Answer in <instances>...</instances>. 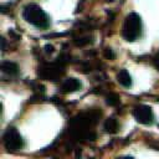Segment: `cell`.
Wrapping results in <instances>:
<instances>
[{"mask_svg":"<svg viewBox=\"0 0 159 159\" xmlns=\"http://www.w3.org/2000/svg\"><path fill=\"white\" fill-rule=\"evenodd\" d=\"M107 1H111V2H112V1H114V0H107Z\"/></svg>","mask_w":159,"mask_h":159,"instance_id":"15","label":"cell"},{"mask_svg":"<svg viewBox=\"0 0 159 159\" xmlns=\"http://www.w3.org/2000/svg\"><path fill=\"white\" fill-rule=\"evenodd\" d=\"M43 50H45V52H46L47 55H50V53H53L55 47H53L51 43H46V45L43 46Z\"/></svg>","mask_w":159,"mask_h":159,"instance_id":"12","label":"cell"},{"mask_svg":"<svg viewBox=\"0 0 159 159\" xmlns=\"http://www.w3.org/2000/svg\"><path fill=\"white\" fill-rule=\"evenodd\" d=\"M22 17L31 24L32 26L41 29V30H46L50 27V17L47 16V14L37 5L34 2L27 4L24 10H22Z\"/></svg>","mask_w":159,"mask_h":159,"instance_id":"1","label":"cell"},{"mask_svg":"<svg viewBox=\"0 0 159 159\" xmlns=\"http://www.w3.org/2000/svg\"><path fill=\"white\" fill-rule=\"evenodd\" d=\"M143 34V22L140 16L137 12H129L125 19L122 27V36L125 41L133 42L138 40Z\"/></svg>","mask_w":159,"mask_h":159,"instance_id":"2","label":"cell"},{"mask_svg":"<svg viewBox=\"0 0 159 159\" xmlns=\"http://www.w3.org/2000/svg\"><path fill=\"white\" fill-rule=\"evenodd\" d=\"M1 42H2V52L5 51V46H6V42H5V39H1Z\"/></svg>","mask_w":159,"mask_h":159,"instance_id":"14","label":"cell"},{"mask_svg":"<svg viewBox=\"0 0 159 159\" xmlns=\"http://www.w3.org/2000/svg\"><path fill=\"white\" fill-rule=\"evenodd\" d=\"M133 116L135 118V120L140 124L144 125H149L154 123V113L153 109L149 106L145 104H137L133 109Z\"/></svg>","mask_w":159,"mask_h":159,"instance_id":"4","label":"cell"},{"mask_svg":"<svg viewBox=\"0 0 159 159\" xmlns=\"http://www.w3.org/2000/svg\"><path fill=\"white\" fill-rule=\"evenodd\" d=\"M103 128H104V130H106L107 133L114 134V133H117L118 129H119V123H118V120H117L116 118L109 117V118H107V119L104 120Z\"/></svg>","mask_w":159,"mask_h":159,"instance_id":"8","label":"cell"},{"mask_svg":"<svg viewBox=\"0 0 159 159\" xmlns=\"http://www.w3.org/2000/svg\"><path fill=\"white\" fill-rule=\"evenodd\" d=\"M92 42V36L87 35V36H80L77 39H75V43L77 46H84L87 43H91Z\"/></svg>","mask_w":159,"mask_h":159,"instance_id":"10","label":"cell"},{"mask_svg":"<svg viewBox=\"0 0 159 159\" xmlns=\"http://www.w3.org/2000/svg\"><path fill=\"white\" fill-rule=\"evenodd\" d=\"M1 71L6 75H9L10 77H14V76H17L19 75V66L17 63L12 62V61H2L1 62Z\"/></svg>","mask_w":159,"mask_h":159,"instance_id":"6","label":"cell"},{"mask_svg":"<svg viewBox=\"0 0 159 159\" xmlns=\"http://www.w3.org/2000/svg\"><path fill=\"white\" fill-rule=\"evenodd\" d=\"M4 145L10 152L21 150L25 147V140L15 127H9L2 135Z\"/></svg>","mask_w":159,"mask_h":159,"instance_id":"3","label":"cell"},{"mask_svg":"<svg viewBox=\"0 0 159 159\" xmlns=\"http://www.w3.org/2000/svg\"><path fill=\"white\" fill-rule=\"evenodd\" d=\"M103 55H104V57H106L107 60H114V58H116V53L113 52V50H112L111 47H106Z\"/></svg>","mask_w":159,"mask_h":159,"instance_id":"11","label":"cell"},{"mask_svg":"<svg viewBox=\"0 0 159 159\" xmlns=\"http://www.w3.org/2000/svg\"><path fill=\"white\" fill-rule=\"evenodd\" d=\"M106 102H107V104H109V106H117V104L120 102V98H119V96L116 94V93H109V94L106 96Z\"/></svg>","mask_w":159,"mask_h":159,"instance_id":"9","label":"cell"},{"mask_svg":"<svg viewBox=\"0 0 159 159\" xmlns=\"http://www.w3.org/2000/svg\"><path fill=\"white\" fill-rule=\"evenodd\" d=\"M153 63H154L155 68L159 71V53H157V55L154 56V58H153Z\"/></svg>","mask_w":159,"mask_h":159,"instance_id":"13","label":"cell"},{"mask_svg":"<svg viewBox=\"0 0 159 159\" xmlns=\"http://www.w3.org/2000/svg\"><path fill=\"white\" fill-rule=\"evenodd\" d=\"M117 81L120 86L125 87V88H129L133 83L132 81V76L129 75V72L127 70H120L118 73H117Z\"/></svg>","mask_w":159,"mask_h":159,"instance_id":"7","label":"cell"},{"mask_svg":"<svg viewBox=\"0 0 159 159\" xmlns=\"http://www.w3.org/2000/svg\"><path fill=\"white\" fill-rule=\"evenodd\" d=\"M81 87H82V83H81V81L78 78L68 77L61 83L60 91L62 93H72V92H76V91L81 89Z\"/></svg>","mask_w":159,"mask_h":159,"instance_id":"5","label":"cell"}]
</instances>
